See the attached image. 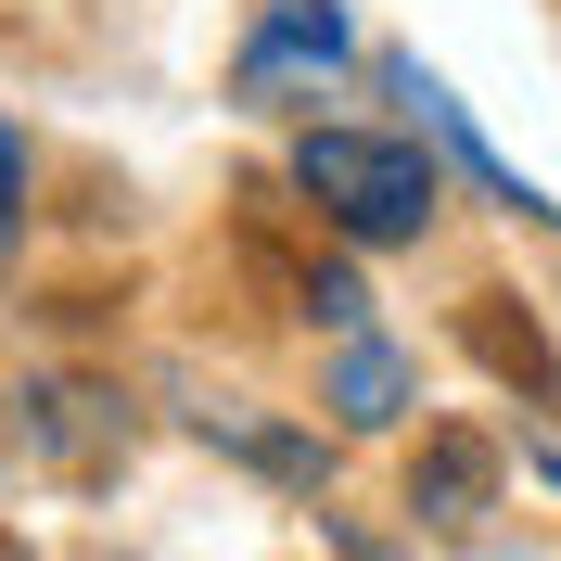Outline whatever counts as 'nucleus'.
Returning <instances> with one entry per match:
<instances>
[{
    "instance_id": "1",
    "label": "nucleus",
    "mask_w": 561,
    "mask_h": 561,
    "mask_svg": "<svg viewBox=\"0 0 561 561\" xmlns=\"http://www.w3.org/2000/svg\"><path fill=\"white\" fill-rule=\"evenodd\" d=\"M294 192L319 205V230L357 255H396L434 230V205H447V179H434V153L396 128H294Z\"/></svg>"
},
{
    "instance_id": "2",
    "label": "nucleus",
    "mask_w": 561,
    "mask_h": 561,
    "mask_svg": "<svg viewBox=\"0 0 561 561\" xmlns=\"http://www.w3.org/2000/svg\"><path fill=\"white\" fill-rule=\"evenodd\" d=\"M345 65H357V13L345 0H255L243 51H230V103L243 115H294V103H319Z\"/></svg>"
},
{
    "instance_id": "3",
    "label": "nucleus",
    "mask_w": 561,
    "mask_h": 561,
    "mask_svg": "<svg viewBox=\"0 0 561 561\" xmlns=\"http://www.w3.org/2000/svg\"><path fill=\"white\" fill-rule=\"evenodd\" d=\"M383 77H396V103H421V128L447 140V167H459V179H485V192H497V205H511V217H561L549 192H536V179H511V153H497V140L472 128V103H459L447 77L421 65V51H383Z\"/></svg>"
},
{
    "instance_id": "4",
    "label": "nucleus",
    "mask_w": 561,
    "mask_h": 561,
    "mask_svg": "<svg viewBox=\"0 0 561 561\" xmlns=\"http://www.w3.org/2000/svg\"><path fill=\"white\" fill-rule=\"evenodd\" d=\"M319 409H332V434H396V421H409V357H396L383 332H332Z\"/></svg>"
},
{
    "instance_id": "5",
    "label": "nucleus",
    "mask_w": 561,
    "mask_h": 561,
    "mask_svg": "<svg viewBox=\"0 0 561 561\" xmlns=\"http://www.w3.org/2000/svg\"><path fill=\"white\" fill-rule=\"evenodd\" d=\"M485 497H497V447L485 434H434V447L409 459V524L459 536V524H485Z\"/></svg>"
},
{
    "instance_id": "6",
    "label": "nucleus",
    "mask_w": 561,
    "mask_h": 561,
    "mask_svg": "<svg viewBox=\"0 0 561 561\" xmlns=\"http://www.w3.org/2000/svg\"><path fill=\"white\" fill-rule=\"evenodd\" d=\"M26 434H38V447H65V459H128V396H103V383H38V396H26Z\"/></svg>"
},
{
    "instance_id": "7",
    "label": "nucleus",
    "mask_w": 561,
    "mask_h": 561,
    "mask_svg": "<svg viewBox=\"0 0 561 561\" xmlns=\"http://www.w3.org/2000/svg\"><path fill=\"white\" fill-rule=\"evenodd\" d=\"M205 434L230 459H255V472H294V485H319V434H268V421H243V409H205Z\"/></svg>"
},
{
    "instance_id": "8",
    "label": "nucleus",
    "mask_w": 561,
    "mask_h": 561,
    "mask_svg": "<svg viewBox=\"0 0 561 561\" xmlns=\"http://www.w3.org/2000/svg\"><path fill=\"white\" fill-rule=\"evenodd\" d=\"M307 319H319V332H370V294H357V268H307Z\"/></svg>"
},
{
    "instance_id": "9",
    "label": "nucleus",
    "mask_w": 561,
    "mask_h": 561,
    "mask_svg": "<svg viewBox=\"0 0 561 561\" xmlns=\"http://www.w3.org/2000/svg\"><path fill=\"white\" fill-rule=\"evenodd\" d=\"M26 230V140H13V115H0V243Z\"/></svg>"
},
{
    "instance_id": "10",
    "label": "nucleus",
    "mask_w": 561,
    "mask_h": 561,
    "mask_svg": "<svg viewBox=\"0 0 561 561\" xmlns=\"http://www.w3.org/2000/svg\"><path fill=\"white\" fill-rule=\"evenodd\" d=\"M536 485H549V497H561V459H536Z\"/></svg>"
}]
</instances>
